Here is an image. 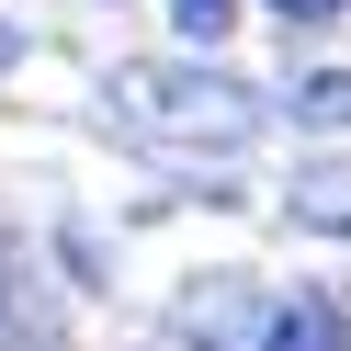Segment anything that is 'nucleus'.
Segmentation results:
<instances>
[{"instance_id":"nucleus-4","label":"nucleus","mask_w":351,"mask_h":351,"mask_svg":"<svg viewBox=\"0 0 351 351\" xmlns=\"http://www.w3.org/2000/svg\"><path fill=\"white\" fill-rule=\"evenodd\" d=\"M283 114H295L306 136H340V125H351V69H306L295 91H283Z\"/></svg>"},{"instance_id":"nucleus-3","label":"nucleus","mask_w":351,"mask_h":351,"mask_svg":"<svg viewBox=\"0 0 351 351\" xmlns=\"http://www.w3.org/2000/svg\"><path fill=\"white\" fill-rule=\"evenodd\" d=\"M283 215H295V227H317V238H351V170H340V159L295 170V193H283Z\"/></svg>"},{"instance_id":"nucleus-1","label":"nucleus","mask_w":351,"mask_h":351,"mask_svg":"<svg viewBox=\"0 0 351 351\" xmlns=\"http://www.w3.org/2000/svg\"><path fill=\"white\" fill-rule=\"evenodd\" d=\"M102 102H114V125L147 136L159 159H238V147H261V125H272V102H261L250 80L204 69V57H125V69L102 80Z\"/></svg>"},{"instance_id":"nucleus-7","label":"nucleus","mask_w":351,"mask_h":351,"mask_svg":"<svg viewBox=\"0 0 351 351\" xmlns=\"http://www.w3.org/2000/svg\"><path fill=\"white\" fill-rule=\"evenodd\" d=\"M0 306H12V238H0Z\"/></svg>"},{"instance_id":"nucleus-6","label":"nucleus","mask_w":351,"mask_h":351,"mask_svg":"<svg viewBox=\"0 0 351 351\" xmlns=\"http://www.w3.org/2000/svg\"><path fill=\"white\" fill-rule=\"evenodd\" d=\"M261 12H272V23H283V34H317V23H340L351 0H261Z\"/></svg>"},{"instance_id":"nucleus-2","label":"nucleus","mask_w":351,"mask_h":351,"mask_svg":"<svg viewBox=\"0 0 351 351\" xmlns=\"http://www.w3.org/2000/svg\"><path fill=\"white\" fill-rule=\"evenodd\" d=\"M250 351H351V317L328 295H283V306H261Z\"/></svg>"},{"instance_id":"nucleus-5","label":"nucleus","mask_w":351,"mask_h":351,"mask_svg":"<svg viewBox=\"0 0 351 351\" xmlns=\"http://www.w3.org/2000/svg\"><path fill=\"white\" fill-rule=\"evenodd\" d=\"M159 12H170L182 46H227V34H238V0H159Z\"/></svg>"}]
</instances>
